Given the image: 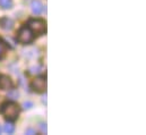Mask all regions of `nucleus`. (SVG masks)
<instances>
[{"label": "nucleus", "mask_w": 146, "mask_h": 135, "mask_svg": "<svg viewBox=\"0 0 146 135\" xmlns=\"http://www.w3.org/2000/svg\"><path fill=\"white\" fill-rule=\"evenodd\" d=\"M23 107H24V109H31L33 107V103L31 101H25L23 103Z\"/></svg>", "instance_id": "11"}, {"label": "nucleus", "mask_w": 146, "mask_h": 135, "mask_svg": "<svg viewBox=\"0 0 146 135\" xmlns=\"http://www.w3.org/2000/svg\"><path fill=\"white\" fill-rule=\"evenodd\" d=\"M0 133H1V127H0Z\"/></svg>", "instance_id": "15"}, {"label": "nucleus", "mask_w": 146, "mask_h": 135, "mask_svg": "<svg viewBox=\"0 0 146 135\" xmlns=\"http://www.w3.org/2000/svg\"><path fill=\"white\" fill-rule=\"evenodd\" d=\"M1 112L8 120H15L19 115V107L15 102H7L2 104Z\"/></svg>", "instance_id": "1"}, {"label": "nucleus", "mask_w": 146, "mask_h": 135, "mask_svg": "<svg viewBox=\"0 0 146 135\" xmlns=\"http://www.w3.org/2000/svg\"><path fill=\"white\" fill-rule=\"evenodd\" d=\"M26 134L33 135V134H35V131H34V130H27V131H26Z\"/></svg>", "instance_id": "14"}, {"label": "nucleus", "mask_w": 146, "mask_h": 135, "mask_svg": "<svg viewBox=\"0 0 146 135\" xmlns=\"http://www.w3.org/2000/svg\"><path fill=\"white\" fill-rule=\"evenodd\" d=\"M41 130H42V132H44V133H46V125L45 124H41Z\"/></svg>", "instance_id": "13"}, {"label": "nucleus", "mask_w": 146, "mask_h": 135, "mask_svg": "<svg viewBox=\"0 0 146 135\" xmlns=\"http://www.w3.org/2000/svg\"><path fill=\"white\" fill-rule=\"evenodd\" d=\"M3 52H5V48H3V45L0 43V58L2 57V55H3Z\"/></svg>", "instance_id": "12"}, {"label": "nucleus", "mask_w": 146, "mask_h": 135, "mask_svg": "<svg viewBox=\"0 0 146 135\" xmlns=\"http://www.w3.org/2000/svg\"><path fill=\"white\" fill-rule=\"evenodd\" d=\"M46 88V82L43 77H36L33 82H32V89L35 91V92H43Z\"/></svg>", "instance_id": "4"}, {"label": "nucleus", "mask_w": 146, "mask_h": 135, "mask_svg": "<svg viewBox=\"0 0 146 135\" xmlns=\"http://www.w3.org/2000/svg\"><path fill=\"white\" fill-rule=\"evenodd\" d=\"M8 96H9V98H10V99H13V100H14V99H17V97L19 96V93H18L17 91H13V92H10Z\"/></svg>", "instance_id": "10"}, {"label": "nucleus", "mask_w": 146, "mask_h": 135, "mask_svg": "<svg viewBox=\"0 0 146 135\" xmlns=\"http://www.w3.org/2000/svg\"><path fill=\"white\" fill-rule=\"evenodd\" d=\"M32 40H33V32L29 27L24 26V27H22L19 30V32H18V41L21 43L26 44V43H30Z\"/></svg>", "instance_id": "3"}, {"label": "nucleus", "mask_w": 146, "mask_h": 135, "mask_svg": "<svg viewBox=\"0 0 146 135\" xmlns=\"http://www.w3.org/2000/svg\"><path fill=\"white\" fill-rule=\"evenodd\" d=\"M0 25L3 30H11L13 29V25H14V22L9 18H3L1 22H0Z\"/></svg>", "instance_id": "7"}, {"label": "nucleus", "mask_w": 146, "mask_h": 135, "mask_svg": "<svg viewBox=\"0 0 146 135\" xmlns=\"http://www.w3.org/2000/svg\"><path fill=\"white\" fill-rule=\"evenodd\" d=\"M13 88L11 80L6 75H0V89L1 90H10Z\"/></svg>", "instance_id": "5"}, {"label": "nucleus", "mask_w": 146, "mask_h": 135, "mask_svg": "<svg viewBox=\"0 0 146 135\" xmlns=\"http://www.w3.org/2000/svg\"><path fill=\"white\" fill-rule=\"evenodd\" d=\"M31 8H32L33 14L40 15V14L42 13V10H43V5H42V2L38 1V0H32V2H31Z\"/></svg>", "instance_id": "6"}, {"label": "nucleus", "mask_w": 146, "mask_h": 135, "mask_svg": "<svg viewBox=\"0 0 146 135\" xmlns=\"http://www.w3.org/2000/svg\"><path fill=\"white\" fill-rule=\"evenodd\" d=\"M3 131H5V133H7V134H13L14 131H15V127H14L13 124H10V123H6L5 126H3Z\"/></svg>", "instance_id": "8"}, {"label": "nucleus", "mask_w": 146, "mask_h": 135, "mask_svg": "<svg viewBox=\"0 0 146 135\" xmlns=\"http://www.w3.org/2000/svg\"><path fill=\"white\" fill-rule=\"evenodd\" d=\"M27 25L29 29L34 33L41 34L45 31V23L42 19H30Z\"/></svg>", "instance_id": "2"}, {"label": "nucleus", "mask_w": 146, "mask_h": 135, "mask_svg": "<svg viewBox=\"0 0 146 135\" xmlns=\"http://www.w3.org/2000/svg\"><path fill=\"white\" fill-rule=\"evenodd\" d=\"M0 6L3 9H9L13 6V1L11 0H0Z\"/></svg>", "instance_id": "9"}]
</instances>
